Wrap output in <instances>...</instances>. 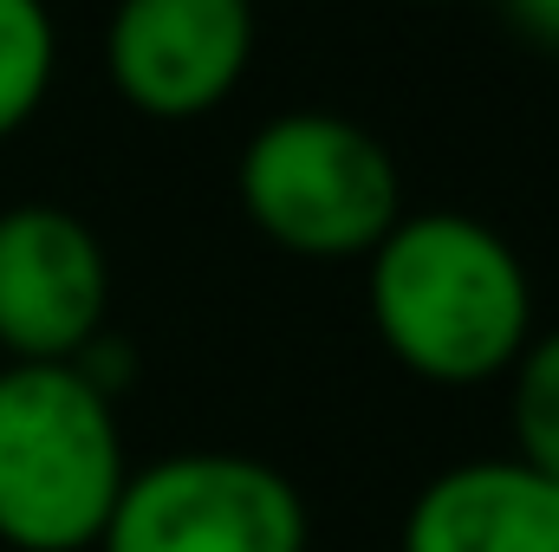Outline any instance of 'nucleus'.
Listing matches in <instances>:
<instances>
[{"mask_svg":"<svg viewBox=\"0 0 559 552\" xmlns=\"http://www.w3.org/2000/svg\"><path fill=\"white\" fill-rule=\"evenodd\" d=\"M365 299L384 351L442 391L508 377L534 338V279L521 254L462 208L404 215L365 254Z\"/></svg>","mask_w":559,"mask_h":552,"instance_id":"1","label":"nucleus"},{"mask_svg":"<svg viewBox=\"0 0 559 552\" xmlns=\"http://www.w3.org/2000/svg\"><path fill=\"white\" fill-rule=\"evenodd\" d=\"M131 455L118 404L72 364L0 371V547L98 552Z\"/></svg>","mask_w":559,"mask_h":552,"instance_id":"2","label":"nucleus"},{"mask_svg":"<svg viewBox=\"0 0 559 552\" xmlns=\"http://www.w3.org/2000/svg\"><path fill=\"white\" fill-rule=\"evenodd\" d=\"M248 221L299 261H365L404 221L391 149L338 111H280L241 149Z\"/></svg>","mask_w":559,"mask_h":552,"instance_id":"3","label":"nucleus"},{"mask_svg":"<svg viewBox=\"0 0 559 552\" xmlns=\"http://www.w3.org/2000/svg\"><path fill=\"white\" fill-rule=\"evenodd\" d=\"M312 514L293 475L235 448H182L124 475L98 552H306Z\"/></svg>","mask_w":559,"mask_h":552,"instance_id":"4","label":"nucleus"},{"mask_svg":"<svg viewBox=\"0 0 559 552\" xmlns=\"http://www.w3.org/2000/svg\"><path fill=\"white\" fill-rule=\"evenodd\" d=\"M111 312L98 235L52 202L0 208V351L7 364H72Z\"/></svg>","mask_w":559,"mask_h":552,"instance_id":"5","label":"nucleus"},{"mask_svg":"<svg viewBox=\"0 0 559 552\" xmlns=\"http://www.w3.org/2000/svg\"><path fill=\"white\" fill-rule=\"evenodd\" d=\"M254 59V0H118L105 26V72L143 118L215 111Z\"/></svg>","mask_w":559,"mask_h":552,"instance_id":"6","label":"nucleus"},{"mask_svg":"<svg viewBox=\"0 0 559 552\" xmlns=\"http://www.w3.org/2000/svg\"><path fill=\"white\" fill-rule=\"evenodd\" d=\"M397 552H559V481L514 455H475L429 475Z\"/></svg>","mask_w":559,"mask_h":552,"instance_id":"7","label":"nucleus"},{"mask_svg":"<svg viewBox=\"0 0 559 552\" xmlns=\"http://www.w3.org/2000/svg\"><path fill=\"white\" fill-rule=\"evenodd\" d=\"M52 59H59V39H52L46 0H0V143L26 131L33 111L46 105Z\"/></svg>","mask_w":559,"mask_h":552,"instance_id":"8","label":"nucleus"},{"mask_svg":"<svg viewBox=\"0 0 559 552\" xmlns=\"http://www.w3.org/2000/svg\"><path fill=\"white\" fill-rule=\"evenodd\" d=\"M508 422H514V461L559 481V325L534 332L527 351L508 371Z\"/></svg>","mask_w":559,"mask_h":552,"instance_id":"9","label":"nucleus"},{"mask_svg":"<svg viewBox=\"0 0 559 552\" xmlns=\"http://www.w3.org/2000/svg\"><path fill=\"white\" fill-rule=\"evenodd\" d=\"M508 20H514L534 46H554L559 52V0H508Z\"/></svg>","mask_w":559,"mask_h":552,"instance_id":"10","label":"nucleus"}]
</instances>
